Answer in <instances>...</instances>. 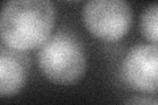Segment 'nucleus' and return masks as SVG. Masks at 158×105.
<instances>
[{"mask_svg":"<svg viewBox=\"0 0 158 105\" xmlns=\"http://www.w3.org/2000/svg\"><path fill=\"white\" fill-rule=\"evenodd\" d=\"M54 21L50 0H6L0 8V39L9 49L29 51L50 37Z\"/></svg>","mask_w":158,"mask_h":105,"instance_id":"f257e3e1","label":"nucleus"},{"mask_svg":"<svg viewBox=\"0 0 158 105\" xmlns=\"http://www.w3.org/2000/svg\"><path fill=\"white\" fill-rule=\"evenodd\" d=\"M38 67L48 80L71 86L86 72V53L75 34L59 30L50 36L38 50Z\"/></svg>","mask_w":158,"mask_h":105,"instance_id":"f03ea898","label":"nucleus"},{"mask_svg":"<svg viewBox=\"0 0 158 105\" xmlns=\"http://www.w3.org/2000/svg\"><path fill=\"white\" fill-rule=\"evenodd\" d=\"M82 18L92 36L115 42L129 32L133 12L127 0H88L83 7Z\"/></svg>","mask_w":158,"mask_h":105,"instance_id":"7ed1b4c3","label":"nucleus"},{"mask_svg":"<svg viewBox=\"0 0 158 105\" xmlns=\"http://www.w3.org/2000/svg\"><path fill=\"white\" fill-rule=\"evenodd\" d=\"M157 45H137L132 47L123 61L121 78L132 89L142 93H157Z\"/></svg>","mask_w":158,"mask_h":105,"instance_id":"20e7f679","label":"nucleus"},{"mask_svg":"<svg viewBox=\"0 0 158 105\" xmlns=\"http://www.w3.org/2000/svg\"><path fill=\"white\" fill-rule=\"evenodd\" d=\"M29 59L24 51L0 46V97L16 95L27 83Z\"/></svg>","mask_w":158,"mask_h":105,"instance_id":"39448f33","label":"nucleus"},{"mask_svg":"<svg viewBox=\"0 0 158 105\" xmlns=\"http://www.w3.org/2000/svg\"><path fill=\"white\" fill-rule=\"evenodd\" d=\"M157 20H158V7L157 4H152L148 7L141 16L140 29L141 33L148 41L157 45V34H158V26H157Z\"/></svg>","mask_w":158,"mask_h":105,"instance_id":"423d86ee","label":"nucleus"},{"mask_svg":"<svg viewBox=\"0 0 158 105\" xmlns=\"http://www.w3.org/2000/svg\"><path fill=\"white\" fill-rule=\"evenodd\" d=\"M128 104H157V100L156 99H148V97H145V99H138V97H136V99H131V100H128L127 101Z\"/></svg>","mask_w":158,"mask_h":105,"instance_id":"0eeeda50","label":"nucleus"}]
</instances>
